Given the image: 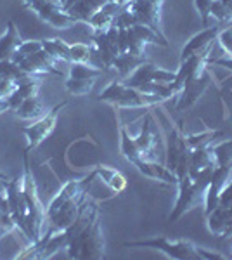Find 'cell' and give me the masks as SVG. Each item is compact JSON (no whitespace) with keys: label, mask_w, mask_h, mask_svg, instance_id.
I'll use <instances>...</instances> for the list:
<instances>
[{"label":"cell","mask_w":232,"mask_h":260,"mask_svg":"<svg viewBox=\"0 0 232 260\" xmlns=\"http://www.w3.org/2000/svg\"><path fill=\"white\" fill-rule=\"evenodd\" d=\"M101 208L95 201L87 200L80 210L77 220L64 231L68 238V257L70 258H104L106 245L101 229Z\"/></svg>","instance_id":"1"},{"label":"cell","mask_w":232,"mask_h":260,"mask_svg":"<svg viewBox=\"0 0 232 260\" xmlns=\"http://www.w3.org/2000/svg\"><path fill=\"white\" fill-rule=\"evenodd\" d=\"M95 179H97V172L94 169L85 177L73 179L61 187V191L54 196L52 201L49 203V207L45 208V219H47L49 224L47 233L54 234V233L66 231L77 220L83 203L88 200L87 192Z\"/></svg>","instance_id":"2"},{"label":"cell","mask_w":232,"mask_h":260,"mask_svg":"<svg viewBox=\"0 0 232 260\" xmlns=\"http://www.w3.org/2000/svg\"><path fill=\"white\" fill-rule=\"evenodd\" d=\"M215 169H217V167L203 170L194 179L189 174L184 175L182 179H179V182H177V186H179V196H177L175 207L172 208V213H170V217H168V220L177 222L179 219H182L187 212H191L192 208L200 207V205H205L206 189H208V184H210V180H212Z\"/></svg>","instance_id":"3"},{"label":"cell","mask_w":232,"mask_h":260,"mask_svg":"<svg viewBox=\"0 0 232 260\" xmlns=\"http://www.w3.org/2000/svg\"><path fill=\"white\" fill-rule=\"evenodd\" d=\"M97 101L108 103L118 108H153L164 103L161 95L144 94V92L126 87L123 82H111L109 85L99 94Z\"/></svg>","instance_id":"4"},{"label":"cell","mask_w":232,"mask_h":260,"mask_svg":"<svg viewBox=\"0 0 232 260\" xmlns=\"http://www.w3.org/2000/svg\"><path fill=\"white\" fill-rule=\"evenodd\" d=\"M28 153L29 151L24 149L23 191H24V198H26V205H28V217H29V225H31V233H33V241H39L42 238V234H44V225H45V222H47V219H45V208L39 198V189H37L35 177H33L31 167H29Z\"/></svg>","instance_id":"5"},{"label":"cell","mask_w":232,"mask_h":260,"mask_svg":"<svg viewBox=\"0 0 232 260\" xmlns=\"http://www.w3.org/2000/svg\"><path fill=\"white\" fill-rule=\"evenodd\" d=\"M125 248H151L161 251L168 258L174 260H201L200 246L187 240H168V238H153L142 241H126Z\"/></svg>","instance_id":"6"},{"label":"cell","mask_w":232,"mask_h":260,"mask_svg":"<svg viewBox=\"0 0 232 260\" xmlns=\"http://www.w3.org/2000/svg\"><path fill=\"white\" fill-rule=\"evenodd\" d=\"M7 201H9V210L12 220L16 224V229L21 231L28 238V241L31 243L33 233H31V225H29L28 205L23 191V177H16L7 182Z\"/></svg>","instance_id":"7"},{"label":"cell","mask_w":232,"mask_h":260,"mask_svg":"<svg viewBox=\"0 0 232 260\" xmlns=\"http://www.w3.org/2000/svg\"><path fill=\"white\" fill-rule=\"evenodd\" d=\"M24 7L33 11L44 23L57 30H68L77 24V21L52 0H24Z\"/></svg>","instance_id":"8"},{"label":"cell","mask_w":232,"mask_h":260,"mask_svg":"<svg viewBox=\"0 0 232 260\" xmlns=\"http://www.w3.org/2000/svg\"><path fill=\"white\" fill-rule=\"evenodd\" d=\"M66 106H68V101H64V103L54 106L52 110H49L44 116H42V118L35 120L31 125H28V127L23 128V134L26 136V139H28L26 151H31L35 148H39L42 142H44L50 136V134H52V130L56 128L59 113L64 110Z\"/></svg>","instance_id":"9"},{"label":"cell","mask_w":232,"mask_h":260,"mask_svg":"<svg viewBox=\"0 0 232 260\" xmlns=\"http://www.w3.org/2000/svg\"><path fill=\"white\" fill-rule=\"evenodd\" d=\"M164 0H130L125 4L130 11L136 14L137 24H144L149 26L151 30L158 33L161 39L167 40L164 31L161 28V9H163Z\"/></svg>","instance_id":"10"},{"label":"cell","mask_w":232,"mask_h":260,"mask_svg":"<svg viewBox=\"0 0 232 260\" xmlns=\"http://www.w3.org/2000/svg\"><path fill=\"white\" fill-rule=\"evenodd\" d=\"M92 57L99 59V66L103 71L113 68V61L120 54L118 50V28L111 26L108 31L103 33H92Z\"/></svg>","instance_id":"11"},{"label":"cell","mask_w":232,"mask_h":260,"mask_svg":"<svg viewBox=\"0 0 232 260\" xmlns=\"http://www.w3.org/2000/svg\"><path fill=\"white\" fill-rule=\"evenodd\" d=\"M175 75L177 71L158 68L153 62L146 61L128 78H125L123 83L126 87H132V89H137V87L144 85V83H172L175 80Z\"/></svg>","instance_id":"12"},{"label":"cell","mask_w":232,"mask_h":260,"mask_svg":"<svg viewBox=\"0 0 232 260\" xmlns=\"http://www.w3.org/2000/svg\"><path fill=\"white\" fill-rule=\"evenodd\" d=\"M126 33H128V52L136 54V56H146L147 44L168 47V40L161 39L158 33L144 24H134V26L126 28Z\"/></svg>","instance_id":"13"},{"label":"cell","mask_w":232,"mask_h":260,"mask_svg":"<svg viewBox=\"0 0 232 260\" xmlns=\"http://www.w3.org/2000/svg\"><path fill=\"white\" fill-rule=\"evenodd\" d=\"M210 82H212V77L206 73V70L201 75H197V77L189 78V80L184 83V89L180 90V94H179L177 110L185 111V110H189V108H192L194 104L197 103V99L205 94V90L208 89Z\"/></svg>","instance_id":"14"},{"label":"cell","mask_w":232,"mask_h":260,"mask_svg":"<svg viewBox=\"0 0 232 260\" xmlns=\"http://www.w3.org/2000/svg\"><path fill=\"white\" fill-rule=\"evenodd\" d=\"M187 153H191V149H189L187 142H185V136L182 134V130L175 127L174 123H170V128L167 132V163H164V167L175 174L179 161Z\"/></svg>","instance_id":"15"},{"label":"cell","mask_w":232,"mask_h":260,"mask_svg":"<svg viewBox=\"0 0 232 260\" xmlns=\"http://www.w3.org/2000/svg\"><path fill=\"white\" fill-rule=\"evenodd\" d=\"M206 225L213 236H232V207L217 205L210 213H206Z\"/></svg>","instance_id":"16"},{"label":"cell","mask_w":232,"mask_h":260,"mask_svg":"<svg viewBox=\"0 0 232 260\" xmlns=\"http://www.w3.org/2000/svg\"><path fill=\"white\" fill-rule=\"evenodd\" d=\"M21 66V70L26 71L28 75H45V73H50V75H61V71L56 70V61L49 56L47 52L42 47L40 50L33 52L31 56L24 57L23 61L18 62Z\"/></svg>","instance_id":"17"},{"label":"cell","mask_w":232,"mask_h":260,"mask_svg":"<svg viewBox=\"0 0 232 260\" xmlns=\"http://www.w3.org/2000/svg\"><path fill=\"white\" fill-rule=\"evenodd\" d=\"M223 28V24H218V26H208L205 28L203 31H200L197 35L191 37L187 42H185V45L182 47V52H180V61L187 59V57L194 56V54L201 52V50H205L206 47H210V45H213V42L217 40L218 33Z\"/></svg>","instance_id":"18"},{"label":"cell","mask_w":232,"mask_h":260,"mask_svg":"<svg viewBox=\"0 0 232 260\" xmlns=\"http://www.w3.org/2000/svg\"><path fill=\"white\" fill-rule=\"evenodd\" d=\"M120 4L116 0H109V2L104 4L99 11L92 16V19L88 21V26L92 28V33H103V31H108L111 26H115V21H116V16L118 12L121 11Z\"/></svg>","instance_id":"19"},{"label":"cell","mask_w":232,"mask_h":260,"mask_svg":"<svg viewBox=\"0 0 232 260\" xmlns=\"http://www.w3.org/2000/svg\"><path fill=\"white\" fill-rule=\"evenodd\" d=\"M132 165L147 179L159 180V182H164V184H177L179 182V179H177V175L174 174V172L168 170L164 165H159L156 160H144V158H141V160L134 161Z\"/></svg>","instance_id":"20"},{"label":"cell","mask_w":232,"mask_h":260,"mask_svg":"<svg viewBox=\"0 0 232 260\" xmlns=\"http://www.w3.org/2000/svg\"><path fill=\"white\" fill-rule=\"evenodd\" d=\"M40 83H42V80L39 78V75H31V77H26L24 80H21L18 83V87H16V90L6 99L7 104H9V110L14 111L23 101H26L28 98H31V95L39 94Z\"/></svg>","instance_id":"21"},{"label":"cell","mask_w":232,"mask_h":260,"mask_svg":"<svg viewBox=\"0 0 232 260\" xmlns=\"http://www.w3.org/2000/svg\"><path fill=\"white\" fill-rule=\"evenodd\" d=\"M21 44H23V40H21L18 28H16L14 21L9 19L6 33L0 37V61H12Z\"/></svg>","instance_id":"22"},{"label":"cell","mask_w":232,"mask_h":260,"mask_svg":"<svg viewBox=\"0 0 232 260\" xmlns=\"http://www.w3.org/2000/svg\"><path fill=\"white\" fill-rule=\"evenodd\" d=\"M106 2H109V0H77L66 12H68L77 23L87 24L88 21L92 19V16H94Z\"/></svg>","instance_id":"23"},{"label":"cell","mask_w":232,"mask_h":260,"mask_svg":"<svg viewBox=\"0 0 232 260\" xmlns=\"http://www.w3.org/2000/svg\"><path fill=\"white\" fill-rule=\"evenodd\" d=\"M136 144L139 151H141V156L144 160H154V149H156V144H158V137L156 134L153 132V127H151V121L146 120L144 127H142L141 134L136 137Z\"/></svg>","instance_id":"24"},{"label":"cell","mask_w":232,"mask_h":260,"mask_svg":"<svg viewBox=\"0 0 232 260\" xmlns=\"http://www.w3.org/2000/svg\"><path fill=\"white\" fill-rule=\"evenodd\" d=\"M45 113H47V110H45L44 101L39 98V94L31 95V98H28L26 101H23V103L14 110V115L18 116L19 120H33V121L42 118Z\"/></svg>","instance_id":"25"},{"label":"cell","mask_w":232,"mask_h":260,"mask_svg":"<svg viewBox=\"0 0 232 260\" xmlns=\"http://www.w3.org/2000/svg\"><path fill=\"white\" fill-rule=\"evenodd\" d=\"M217 167L215 161V154L212 148H203V149H194L191 153V165H189V175L194 179L197 174H201L203 170L213 169Z\"/></svg>","instance_id":"26"},{"label":"cell","mask_w":232,"mask_h":260,"mask_svg":"<svg viewBox=\"0 0 232 260\" xmlns=\"http://www.w3.org/2000/svg\"><path fill=\"white\" fill-rule=\"evenodd\" d=\"M147 59L146 56H136L132 52H120L113 61V68L116 70V73L121 78H128L130 75L136 71L139 66L144 64Z\"/></svg>","instance_id":"27"},{"label":"cell","mask_w":232,"mask_h":260,"mask_svg":"<svg viewBox=\"0 0 232 260\" xmlns=\"http://www.w3.org/2000/svg\"><path fill=\"white\" fill-rule=\"evenodd\" d=\"M97 172V179H101L104 184L111 189L113 192H123L126 189V179L121 172H118L116 169H111V167L106 165H97L95 167Z\"/></svg>","instance_id":"28"},{"label":"cell","mask_w":232,"mask_h":260,"mask_svg":"<svg viewBox=\"0 0 232 260\" xmlns=\"http://www.w3.org/2000/svg\"><path fill=\"white\" fill-rule=\"evenodd\" d=\"M116 120L118 125H120V151H121V156L125 158L128 163H134L137 160H141V151H139L137 144H136V137H132L128 134V130L123 123L120 121V115L116 113Z\"/></svg>","instance_id":"29"},{"label":"cell","mask_w":232,"mask_h":260,"mask_svg":"<svg viewBox=\"0 0 232 260\" xmlns=\"http://www.w3.org/2000/svg\"><path fill=\"white\" fill-rule=\"evenodd\" d=\"M42 47L56 62H71L70 44H66L62 39H44L42 40Z\"/></svg>","instance_id":"30"},{"label":"cell","mask_w":232,"mask_h":260,"mask_svg":"<svg viewBox=\"0 0 232 260\" xmlns=\"http://www.w3.org/2000/svg\"><path fill=\"white\" fill-rule=\"evenodd\" d=\"M223 137V132L218 130H206L201 134H191V136H185V142H187L189 149H203V148H212L213 142L217 139Z\"/></svg>","instance_id":"31"},{"label":"cell","mask_w":232,"mask_h":260,"mask_svg":"<svg viewBox=\"0 0 232 260\" xmlns=\"http://www.w3.org/2000/svg\"><path fill=\"white\" fill-rule=\"evenodd\" d=\"M97 78H70L66 80L64 87L71 95H87L88 92H92L95 85Z\"/></svg>","instance_id":"32"},{"label":"cell","mask_w":232,"mask_h":260,"mask_svg":"<svg viewBox=\"0 0 232 260\" xmlns=\"http://www.w3.org/2000/svg\"><path fill=\"white\" fill-rule=\"evenodd\" d=\"M104 71L97 66H90L88 62H71L70 78H99Z\"/></svg>","instance_id":"33"},{"label":"cell","mask_w":232,"mask_h":260,"mask_svg":"<svg viewBox=\"0 0 232 260\" xmlns=\"http://www.w3.org/2000/svg\"><path fill=\"white\" fill-rule=\"evenodd\" d=\"M213 154H215V161H217V167H223V165H230L232 163V139H225L218 144L212 146Z\"/></svg>","instance_id":"34"},{"label":"cell","mask_w":232,"mask_h":260,"mask_svg":"<svg viewBox=\"0 0 232 260\" xmlns=\"http://www.w3.org/2000/svg\"><path fill=\"white\" fill-rule=\"evenodd\" d=\"M92 50H94V45L82 44V42L70 45L71 62H88L92 59Z\"/></svg>","instance_id":"35"},{"label":"cell","mask_w":232,"mask_h":260,"mask_svg":"<svg viewBox=\"0 0 232 260\" xmlns=\"http://www.w3.org/2000/svg\"><path fill=\"white\" fill-rule=\"evenodd\" d=\"M42 49V40H26V42H23V44L19 45V49L16 50V54H14V57H12V62H21L24 59V57H28V56H31L33 52H37V50H40Z\"/></svg>","instance_id":"36"},{"label":"cell","mask_w":232,"mask_h":260,"mask_svg":"<svg viewBox=\"0 0 232 260\" xmlns=\"http://www.w3.org/2000/svg\"><path fill=\"white\" fill-rule=\"evenodd\" d=\"M16 87H18V82L12 80V78L6 77V75L0 71V99H7L12 92L16 90Z\"/></svg>","instance_id":"37"},{"label":"cell","mask_w":232,"mask_h":260,"mask_svg":"<svg viewBox=\"0 0 232 260\" xmlns=\"http://www.w3.org/2000/svg\"><path fill=\"white\" fill-rule=\"evenodd\" d=\"M217 40L220 42L222 49L225 50L229 56H232V28H225V26H223L222 30H220V33H218Z\"/></svg>","instance_id":"38"},{"label":"cell","mask_w":232,"mask_h":260,"mask_svg":"<svg viewBox=\"0 0 232 260\" xmlns=\"http://www.w3.org/2000/svg\"><path fill=\"white\" fill-rule=\"evenodd\" d=\"M215 0H194V6H196L197 12L201 16V21L203 24H208V18H210V11H212Z\"/></svg>","instance_id":"39"},{"label":"cell","mask_w":232,"mask_h":260,"mask_svg":"<svg viewBox=\"0 0 232 260\" xmlns=\"http://www.w3.org/2000/svg\"><path fill=\"white\" fill-rule=\"evenodd\" d=\"M218 205H225V207H232V177L229 179V182L223 186V189L220 191L218 196Z\"/></svg>","instance_id":"40"},{"label":"cell","mask_w":232,"mask_h":260,"mask_svg":"<svg viewBox=\"0 0 232 260\" xmlns=\"http://www.w3.org/2000/svg\"><path fill=\"white\" fill-rule=\"evenodd\" d=\"M118 50L128 52V33L126 28H118Z\"/></svg>","instance_id":"41"},{"label":"cell","mask_w":232,"mask_h":260,"mask_svg":"<svg viewBox=\"0 0 232 260\" xmlns=\"http://www.w3.org/2000/svg\"><path fill=\"white\" fill-rule=\"evenodd\" d=\"M200 255H201V260H223L225 258V255L217 253V251H212L208 248H201V246H200Z\"/></svg>","instance_id":"42"},{"label":"cell","mask_w":232,"mask_h":260,"mask_svg":"<svg viewBox=\"0 0 232 260\" xmlns=\"http://www.w3.org/2000/svg\"><path fill=\"white\" fill-rule=\"evenodd\" d=\"M210 64L222 66V68L232 71V56H229V57H220V59H212V57H210Z\"/></svg>","instance_id":"43"},{"label":"cell","mask_w":232,"mask_h":260,"mask_svg":"<svg viewBox=\"0 0 232 260\" xmlns=\"http://www.w3.org/2000/svg\"><path fill=\"white\" fill-rule=\"evenodd\" d=\"M6 111H11L9 104H7L6 99H0V115H2V113H6Z\"/></svg>","instance_id":"44"},{"label":"cell","mask_w":232,"mask_h":260,"mask_svg":"<svg viewBox=\"0 0 232 260\" xmlns=\"http://www.w3.org/2000/svg\"><path fill=\"white\" fill-rule=\"evenodd\" d=\"M52 2H56V4H59V6L64 9V4H66V0H52Z\"/></svg>","instance_id":"45"},{"label":"cell","mask_w":232,"mask_h":260,"mask_svg":"<svg viewBox=\"0 0 232 260\" xmlns=\"http://www.w3.org/2000/svg\"><path fill=\"white\" fill-rule=\"evenodd\" d=\"M6 234H7V231L4 229L2 225H0V238H2V236H6Z\"/></svg>","instance_id":"46"},{"label":"cell","mask_w":232,"mask_h":260,"mask_svg":"<svg viewBox=\"0 0 232 260\" xmlns=\"http://www.w3.org/2000/svg\"><path fill=\"white\" fill-rule=\"evenodd\" d=\"M0 180H9V177H7L6 174H2V172H0Z\"/></svg>","instance_id":"47"},{"label":"cell","mask_w":232,"mask_h":260,"mask_svg":"<svg viewBox=\"0 0 232 260\" xmlns=\"http://www.w3.org/2000/svg\"><path fill=\"white\" fill-rule=\"evenodd\" d=\"M116 2H118V4H120V6H125V4H128V2H130V0H116Z\"/></svg>","instance_id":"48"},{"label":"cell","mask_w":232,"mask_h":260,"mask_svg":"<svg viewBox=\"0 0 232 260\" xmlns=\"http://www.w3.org/2000/svg\"><path fill=\"white\" fill-rule=\"evenodd\" d=\"M230 257H232V255H230Z\"/></svg>","instance_id":"49"}]
</instances>
